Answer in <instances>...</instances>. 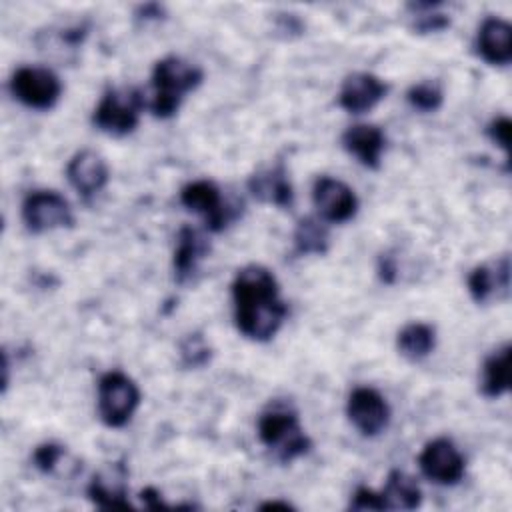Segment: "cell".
I'll return each instance as SVG.
<instances>
[{"label":"cell","mask_w":512,"mask_h":512,"mask_svg":"<svg viewBox=\"0 0 512 512\" xmlns=\"http://www.w3.org/2000/svg\"><path fill=\"white\" fill-rule=\"evenodd\" d=\"M232 296L234 320L246 338L266 342L280 330L288 306L278 298V282L268 268L248 264L238 270L232 282Z\"/></svg>","instance_id":"1"},{"label":"cell","mask_w":512,"mask_h":512,"mask_svg":"<svg viewBox=\"0 0 512 512\" xmlns=\"http://www.w3.org/2000/svg\"><path fill=\"white\" fill-rule=\"evenodd\" d=\"M142 106L144 98L138 88H108L92 114V122L104 134L126 136L138 126Z\"/></svg>","instance_id":"4"},{"label":"cell","mask_w":512,"mask_h":512,"mask_svg":"<svg viewBox=\"0 0 512 512\" xmlns=\"http://www.w3.org/2000/svg\"><path fill=\"white\" fill-rule=\"evenodd\" d=\"M22 220L26 228L36 234L74 224L70 204L54 190L30 192L22 202Z\"/></svg>","instance_id":"8"},{"label":"cell","mask_w":512,"mask_h":512,"mask_svg":"<svg viewBox=\"0 0 512 512\" xmlns=\"http://www.w3.org/2000/svg\"><path fill=\"white\" fill-rule=\"evenodd\" d=\"M342 146L362 166L378 168L386 146L384 132L372 124H354L342 134Z\"/></svg>","instance_id":"18"},{"label":"cell","mask_w":512,"mask_h":512,"mask_svg":"<svg viewBox=\"0 0 512 512\" xmlns=\"http://www.w3.org/2000/svg\"><path fill=\"white\" fill-rule=\"evenodd\" d=\"M510 388V344L494 350L482 366L480 390L486 398H500Z\"/></svg>","instance_id":"21"},{"label":"cell","mask_w":512,"mask_h":512,"mask_svg":"<svg viewBox=\"0 0 512 512\" xmlns=\"http://www.w3.org/2000/svg\"><path fill=\"white\" fill-rule=\"evenodd\" d=\"M346 414L352 422V426L362 434V436H376L380 434L388 422H390V406L384 400V396L368 386L354 388L348 404H346Z\"/></svg>","instance_id":"10"},{"label":"cell","mask_w":512,"mask_h":512,"mask_svg":"<svg viewBox=\"0 0 512 512\" xmlns=\"http://www.w3.org/2000/svg\"><path fill=\"white\" fill-rule=\"evenodd\" d=\"M510 288V258L502 256L476 266L468 274V292L474 302L488 304L508 294Z\"/></svg>","instance_id":"13"},{"label":"cell","mask_w":512,"mask_h":512,"mask_svg":"<svg viewBox=\"0 0 512 512\" xmlns=\"http://www.w3.org/2000/svg\"><path fill=\"white\" fill-rule=\"evenodd\" d=\"M406 98H408L412 108H416L420 112H434V110H438L442 106L444 94H442V88H440L438 82L424 80V82L414 84L408 90Z\"/></svg>","instance_id":"24"},{"label":"cell","mask_w":512,"mask_h":512,"mask_svg":"<svg viewBox=\"0 0 512 512\" xmlns=\"http://www.w3.org/2000/svg\"><path fill=\"white\" fill-rule=\"evenodd\" d=\"M162 12H164L162 6H158V4H146V6L140 8L142 18H160Z\"/></svg>","instance_id":"32"},{"label":"cell","mask_w":512,"mask_h":512,"mask_svg":"<svg viewBox=\"0 0 512 512\" xmlns=\"http://www.w3.org/2000/svg\"><path fill=\"white\" fill-rule=\"evenodd\" d=\"M10 90L24 106L34 110H50L62 94V84L60 78L48 68L22 66L12 74Z\"/></svg>","instance_id":"7"},{"label":"cell","mask_w":512,"mask_h":512,"mask_svg":"<svg viewBox=\"0 0 512 512\" xmlns=\"http://www.w3.org/2000/svg\"><path fill=\"white\" fill-rule=\"evenodd\" d=\"M478 54L484 62L506 66L512 60V28L506 20L490 16L482 22L476 38Z\"/></svg>","instance_id":"16"},{"label":"cell","mask_w":512,"mask_h":512,"mask_svg":"<svg viewBox=\"0 0 512 512\" xmlns=\"http://www.w3.org/2000/svg\"><path fill=\"white\" fill-rule=\"evenodd\" d=\"M180 356H182V364L184 366L200 368V366H204L210 360L212 350H210L208 342L204 340V336L194 332V334H188L180 342Z\"/></svg>","instance_id":"25"},{"label":"cell","mask_w":512,"mask_h":512,"mask_svg":"<svg viewBox=\"0 0 512 512\" xmlns=\"http://www.w3.org/2000/svg\"><path fill=\"white\" fill-rule=\"evenodd\" d=\"M128 468L122 460L104 464L94 472L88 484V498L104 510L130 508L128 504Z\"/></svg>","instance_id":"12"},{"label":"cell","mask_w":512,"mask_h":512,"mask_svg":"<svg viewBox=\"0 0 512 512\" xmlns=\"http://www.w3.org/2000/svg\"><path fill=\"white\" fill-rule=\"evenodd\" d=\"M262 510H274V508H282V510H290L292 506L288 504V502H278V500H274V502H264L262 506H260Z\"/></svg>","instance_id":"33"},{"label":"cell","mask_w":512,"mask_h":512,"mask_svg":"<svg viewBox=\"0 0 512 512\" xmlns=\"http://www.w3.org/2000/svg\"><path fill=\"white\" fill-rule=\"evenodd\" d=\"M248 190L256 200L274 204L278 208H290L294 202L292 184L284 164H276L252 174L248 180Z\"/></svg>","instance_id":"17"},{"label":"cell","mask_w":512,"mask_h":512,"mask_svg":"<svg viewBox=\"0 0 512 512\" xmlns=\"http://www.w3.org/2000/svg\"><path fill=\"white\" fill-rule=\"evenodd\" d=\"M418 464L422 474L442 486L458 484L464 476V456L458 452L452 440L448 438H434L430 440L420 456Z\"/></svg>","instance_id":"9"},{"label":"cell","mask_w":512,"mask_h":512,"mask_svg":"<svg viewBox=\"0 0 512 512\" xmlns=\"http://www.w3.org/2000/svg\"><path fill=\"white\" fill-rule=\"evenodd\" d=\"M450 24L448 16L444 14H426V16H418V22H416V30L418 32H436V30H442Z\"/></svg>","instance_id":"29"},{"label":"cell","mask_w":512,"mask_h":512,"mask_svg":"<svg viewBox=\"0 0 512 512\" xmlns=\"http://www.w3.org/2000/svg\"><path fill=\"white\" fill-rule=\"evenodd\" d=\"M202 78V70L180 56H166L158 60L152 70V114L156 118L174 116L184 96L198 88Z\"/></svg>","instance_id":"2"},{"label":"cell","mask_w":512,"mask_h":512,"mask_svg":"<svg viewBox=\"0 0 512 512\" xmlns=\"http://www.w3.org/2000/svg\"><path fill=\"white\" fill-rule=\"evenodd\" d=\"M294 246L298 254H326L328 250L326 226L312 216L300 218L294 230Z\"/></svg>","instance_id":"23"},{"label":"cell","mask_w":512,"mask_h":512,"mask_svg":"<svg viewBox=\"0 0 512 512\" xmlns=\"http://www.w3.org/2000/svg\"><path fill=\"white\" fill-rule=\"evenodd\" d=\"M140 404L136 382L124 372H106L98 382V414L110 428H122Z\"/></svg>","instance_id":"5"},{"label":"cell","mask_w":512,"mask_h":512,"mask_svg":"<svg viewBox=\"0 0 512 512\" xmlns=\"http://www.w3.org/2000/svg\"><path fill=\"white\" fill-rule=\"evenodd\" d=\"M488 138L500 146L502 150H508V140H510V120L506 116H498L494 118L488 128H486Z\"/></svg>","instance_id":"28"},{"label":"cell","mask_w":512,"mask_h":512,"mask_svg":"<svg viewBox=\"0 0 512 512\" xmlns=\"http://www.w3.org/2000/svg\"><path fill=\"white\" fill-rule=\"evenodd\" d=\"M180 202L188 210L204 216L206 228L212 232L224 230L240 214V206L224 202L220 188L212 180L188 182L180 192Z\"/></svg>","instance_id":"6"},{"label":"cell","mask_w":512,"mask_h":512,"mask_svg":"<svg viewBox=\"0 0 512 512\" xmlns=\"http://www.w3.org/2000/svg\"><path fill=\"white\" fill-rule=\"evenodd\" d=\"M140 500H142L144 506L150 508V510H166V508H168V506L162 502V494H160L156 488H152V486H148V488H144V490L140 492Z\"/></svg>","instance_id":"30"},{"label":"cell","mask_w":512,"mask_h":512,"mask_svg":"<svg viewBox=\"0 0 512 512\" xmlns=\"http://www.w3.org/2000/svg\"><path fill=\"white\" fill-rule=\"evenodd\" d=\"M396 346L404 358L422 360L436 346V330L426 322H410L398 332Z\"/></svg>","instance_id":"22"},{"label":"cell","mask_w":512,"mask_h":512,"mask_svg":"<svg viewBox=\"0 0 512 512\" xmlns=\"http://www.w3.org/2000/svg\"><path fill=\"white\" fill-rule=\"evenodd\" d=\"M380 496L386 510H416L422 504V490L418 482L402 470H392L388 474Z\"/></svg>","instance_id":"20"},{"label":"cell","mask_w":512,"mask_h":512,"mask_svg":"<svg viewBox=\"0 0 512 512\" xmlns=\"http://www.w3.org/2000/svg\"><path fill=\"white\" fill-rule=\"evenodd\" d=\"M206 252L208 242L198 230L190 226H182L178 230V244L174 250V276L180 284L188 282L196 274L198 262L204 258Z\"/></svg>","instance_id":"19"},{"label":"cell","mask_w":512,"mask_h":512,"mask_svg":"<svg viewBox=\"0 0 512 512\" xmlns=\"http://www.w3.org/2000/svg\"><path fill=\"white\" fill-rule=\"evenodd\" d=\"M64 454H66L64 446H60V444H56V442H44V444H40V446L34 450L32 460H34V466H36L40 472L50 474V472L56 470V466H58V462L64 458Z\"/></svg>","instance_id":"26"},{"label":"cell","mask_w":512,"mask_h":512,"mask_svg":"<svg viewBox=\"0 0 512 512\" xmlns=\"http://www.w3.org/2000/svg\"><path fill=\"white\" fill-rule=\"evenodd\" d=\"M258 438L280 462H292L312 448L296 410L284 404H274L262 412L258 420Z\"/></svg>","instance_id":"3"},{"label":"cell","mask_w":512,"mask_h":512,"mask_svg":"<svg viewBox=\"0 0 512 512\" xmlns=\"http://www.w3.org/2000/svg\"><path fill=\"white\" fill-rule=\"evenodd\" d=\"M388 92V84H384L378 76L370 72H354L346 76L342 82L338 104L350 114H362L374 108Z\"/></svg>","instance_id":"14"},{"label":"cell","mask_w":512,"mask_h":512,"mask_svg":"<svg viewBox=\"0 0 512 512\" xmlns=\"http://www.w3.org/2000/svg\"><path fill=\"white\" fill-rule=\"evenodd\" d=\"M66 176L78 194L90 198L106 186L108 166L100 154L92 150H80L68 162Z\"/></svg>","instance_id":"15"},{"label":"cell","mask_w":512,"mask_h":512,"mask_svg":"<svg viewBox=\"0 0 512 512\" xmlns=\"http://www.w3.org/2000/svg\"><path fill=\"white\" fill-rule=\"evenodd\" d=\"M312 200L322 220L342 224L348 222L358 210V198L354 190L342 180L320 176L312 188Z\"/></svg>","instance_id":"11"},{"label":"cell","mask_w":512,"mask_h":512,"mask_svg":"<svg viewBox=\"0 0 512 512\" xmlns=\"http://www.w3.org/2000/svg\"><path fill=\"white\" fill-rule=\"evenodd\" d=\"M378 272H380V278L382 282L386 284H392L394 278H396V262L392 256H380V264H378Z\"/></svg>","instance_id":"31"},{"label":"cell","mask_w":512,"mask_h":512,"mask_svg":"<svg viewBox=\"0 0 512 512\" xmlns=\"http://www.w3.org/2000/svg\"><path fill=\"white\" fill-rule=\"evenodd\" d=\"M350 508L352 510H386L384 500L380 494L372 492L370 488H356V492L350 498Z\"/></svg>","instance_id":"27"}]
</instances>
